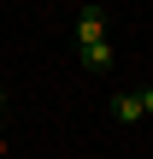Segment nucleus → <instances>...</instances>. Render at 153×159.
Returning <instances> with one entry per match:
<instances>
[{"mask_svg": "<svg viewBox=\"0 0 153 159\" xmlns=\"http://www.w3.org/2000/svg\"><path fill=\"white\" fill-rule=\"evenodd\" d=\"M88 41H106V12L100 6H83L77 12V47H88Z\"/></svg>", "mask_w": 153, "mask_h": 159, "instance_id": "1", "label": "nucleus"}, {"mask_svg": "<svg viewBox=\"0 0 153 159\" xmlns=\"http://www.w3.org/2000/svg\"><path fill=\"white\" fill-rule=\"evenodd\" d=\"M77 65H83V71H94V77H100V71H106V65H112V47H106V41H88V47H77Z\"/></svg>", "mask_w": 153, "mask_h": 159, "instance_id": "2", "label": "nucleus"}, {"mask_svg": "<svg viewBox=\"0 0 153 159\" xmlns=\"http://www.w3.org/2000/svg\"><path fill=\"white\" fill-rule=\"evenodd\" d=\"M112 118L118 124H142L147 112H142V94H112Z\"/></svg>", "mask_w": 153, "mask_h": 159, "instance_id": "3", "label": "nucleus"}, {"mask_svg": "<svg viewBox=\"0 0 153 159\" xmlns=\"http://www.w3.org/2000/svg\"><path fill=\"white\" fill-rule=\"evenodd\" d=\"M136 94H142V112L153 118V83H147V89H136Z\"/></svg>", "mask_w": 153, "mask_h": 159, "instance_id": "4", "label": "nucleus"}, {"mask_svg": "<svg viewBox=\"0 0 153 159\" xmlns=\"http://www.w3.org/2000/svg\"><path fill=\"white\" fill-rule=\"evenodd\" d=\"M0 159H6V130H0Z\"/></svg>", "mask_w": 153, "mask_h": 159, "instance_id": "5", "label": "nucleus"}, {"mask_svg": "<svg viewBox=\"0 0 153 159\" xmlns=\"http://www.w3.org/2000/svg\"><path fill=\"white\" fill-rule=\"evenodd\" d=\"M0 106H6V89H0Z\"/></svg>", "mask_w": 153, "mask_h": 159, "instance_id": "6", "label": "nucleus"}]
</instances>
